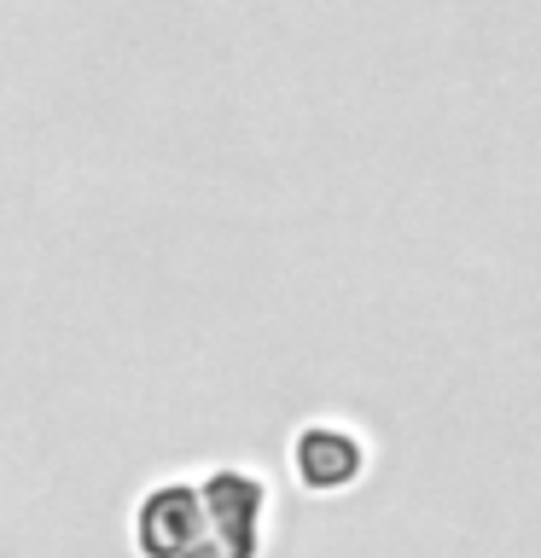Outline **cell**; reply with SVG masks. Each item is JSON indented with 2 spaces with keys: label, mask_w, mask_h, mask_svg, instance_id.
Segmentation results:
<instances>
[{
  "label": "cell",
  "mask_w": 541,
  "mask_h": 558,
  "mask_svg": "<svg viewBox=\"0 0 541 558\" xmlns=\"http://www.w3.org/2000/svg\"><path fill=\"white\" fill-rule=\"evenodd\" d=\"M256 506H262V488L239 471H221L209 483V512L216 518H199L192 506V488H169V495H152L146 506V547L164 553V558H244L239 547H227L221 530L233 541H251L256 547Z\"/></svg>",
  "instance_id": "cell-1"
},
{
  "label": "cell",
  "mask_w": 541,
  "mask_h": 558,
  "mask_svg": "<svg viewBox=\"0 0 541 558\" xmlns=\"http://www.w3.org/2000/svg\"><path fill=\"white\" fill-rule=\"evenodd\" d=\"M297 460H303V477L314 488H332V483H349L361 471V448L344 430H309L297 442Z\"/></svg>",
  "instance_id": "cell-2"
}]
</instances>
